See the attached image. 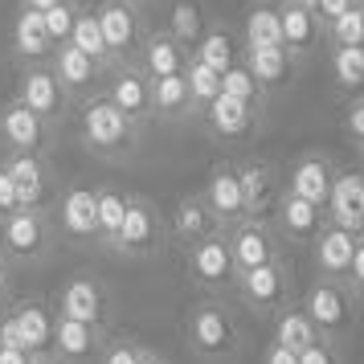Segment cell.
<instances>
[{
    "mask_svg": "<svg viewBox=\"0 0 364 364\" xmlns=\"http://www.w3.org/2000/svg\"><path fill=\"white\" fill-rule=\"evenodd\" d=\"M53 319H58V311L46 299H13L0 311V344L21 348L29 356H50Z\"/></svg>",
    "mask_w": 364,
    "mask_h": 364,
    "instance_id": "4",
    "label": "cell"
},
{
    "mask_svg": "<svg viewBox=\"0 0 364 364\" xmlns=\"http://www.w3.org/2000/svg\"><path fill=\"white\" fill-rule=\"evenodd\" d=\"M205 29H209V17H205V9H200L197 0H176V4H172L164 33L172 37V41H176L184 53H188V58H193V50L200 46Z\"/></svg>",
    "mask_w": 364,
    "mask_h": 364,
    "instance_id": "34",
    "label": "cell"
},
{
    "mask_svg": "<svg viewBox=\"0 0 364 364\" xmlns=\"http://www.w3.org/2000/svg\"><path fill=\"white\" fill-rule=\"evenodd\" d=\"M13 303V282H9V262L0 258V311Z\"/></svg>",
    "mask_w": 364,
    "mask_h": 364,
    "instance_id": "50",
    "label": "cell"
},
{
    "mask_svg": "<svg viewBox=\"0 0 364 364\" xmlns=\"http://www.w3.org/2000/svg\"><path fill=\"white\" fill-rule=\"evenodd\" d=\"M90 9H95V17H99L111 66H132L139 46H144V37H148V17H144V9L132 4V0H99V4H90Z\"/></svg>",
    "mask_w": 364,
    "mask_h": 364,
    "instance_id": "6",
    "label": "cell"
},
{
    "mask_svg": "<svg viewBox=\"0 0 364 364\" xmlns=\"http://www.w3.org/2000/svg\"><path fill=\"white\" fill-rule=\"evenodd\" d=\"M9 213H17V193H13V181H9L4 164H0V221Z\"/></svg>",
    "mask_w": 364,
    "mask_h": 364,
    "instance_id": "48",
    "label": "cell"
},
{
    "mask_svg": "<svg viewBox=\"0 0 364 364\" xmlns=\"http://www.w3.org/2000/svg\"><path fill=\"white\" fill-rule=\"evenodd\" d=\"M53 311L62 319H70V323H86V328L107 331L111 328V315H115V299H111V291H107V282L99 274L82 270V274H70L62 282Z\"/></svg>",
    "mask_w": 364,
    "mask_h": 364,
    "instance_id": "10",
    "label": "cell"
},
{
    "mask_svg": "<svg viewBox=\"0 0 364 364\" xmlns=\"http://www.w3.org/2000/svg\"><path fill=\"white\" fill-rule=\"evenodd\" d=\"M209 213L217 217L221 230H230L237 221H246V205H242V188H237V176H233V164H217L209 176H205V188L197 193Z\"/></svg>",
    "mask_w": 364,
    "mask_h": 364,
    "instance_id": "26",
    "label": "cell"
},
{
    "mask_svg": "<svg viewBox=\"0 0 364 364\" xmlns=\"http://www.w3.org/2000/svg\"><path fill=\"white\" fill-rule=\"evenodd\" d=\"M74 132H78V144L90 156L115 160V164L119 160H132L135 151L144 148V127L132 123L127 115H119L102 95L74 107Z\"/></svg>",
    "mask_w": 364,
    "mask_h": 364,
    "instance_id": "2",
    "label": "cell"
},
{
    "mask_svg": "<svg viewBox=\"0 0 364 364\" xmlns=\"http://www.w3.org/2000/svg\"><path fill=\"white\" fill-rule=\"evenodd\" d=\"M315 340H323L319 331H315V323L303 315V307L299 303H291V307H282L279 315H270V344L287 348V352H303V348H311Z\"/></svg>",
    "mask_w": 364,
    "mask_h": 364,
    "instance_id": "33",
    "label": "cell"
},
{
    "mask_svg": "<svg viewBox=\"0 0 364 364\" xmlns=\"http://www.w3.org/2000/svg\"><path fill=\"white\" fill-rule=\"evenodd\" d=\"M135 66H139V74H144L148 82H156V78L184 74V66H188V53H184L181 46L164 33V29H148L144 46H139V53H135Z\"/></svg>",
    "mask_w": 364,
    "mask_h": 364,
    "instance_id": "28",
    "label": "cell"
},
{
    "mask_svg": "<svg viewBox=\"0 0 364 364\" xmlns=\"http://www.w3.org/2000/svg\"><path fill=\"white\" fill-rule=\"evenodd\" d=\"M274 4H279V25H282V50L299 62H307L323 46V25L303 4H291V0H274Z\"/></svg>",
    "mask_w": 364,
    "mask_h": 364,
    "instance_id": "25",
    "label": "cell"
},
{
    "mask_svg": "<svg viewBox=\"0 0 364 364\" xmlns=\"http://www.w3.org/2000/svg\"><path fill=\"white\" fill-rule=\"evenodd\" d=\"M328 50H364V0H356L340 21H331L323 29Z\"/></svg>",
    "mask_w": 364,
    "mask_h": 364,
    "instance_id": "41",
    "label": "cell"
},
{
    "mask_svg": "<svg viewBox=\"0 0 364 364\" xmlns=\"http://www.w3.org/2000/svg\"><path fill=\"white\" fill-rule=\"evenodd\" d=\"M291 4H303V9H311L315 0H291Z\"/></svg>",
    "mask_w": 364,
    "mask_h": 364,
    "instance_id": "55",
    "label": "cell"
},
{
    "mask_svg": "<svg viewBox=\"0 0 364 364\" xmlns=\"http://www.w3.org/2000/svg\"><path fill=\"white\" fill-rule=\"evenodd\" d=\"M352 4H356V0H315L311 13H315V21H319V25L328 29L331 21H340V17L348 13V9H352Z\"/></svg>",
    "mask_w": 364,
    "mask_h": 364,
    "instance_id": "47",
    "label": "cell"
},
{
    "mask_svg": "<svg viewBox=\"0 0 364 364\" xmlns=\"http://www.w3.org/2000/svg\"><path fill=\"white\" fill-rule=\"evenodd\" d=\"M340 127H344V135L352 144H364V95L348 99L344 115H340Z\"/></svg>",
    "mask_w": 364,
    "mask_h": 364,
    "instance_id": "44",
    "label": "cell"
},
{
    "mask_svg": "<svg viewBox=\"0 0 364 364\" xmlns=\"http://www.w3.org/2000/svg\"><path fill=\"white\" fill-rule=\"evenodd\" d=\"M99 364H139V344L127 336H107Z\"/></svg>",
    "mask_w": 364,
    "mask_h": 364,
    "instance_id": "43",
    "label": "cell"
},
{
    "mask_svg": "<svg viewBox=\"0 0 364 364\" xmlns=\"http://www.w3.org/2000/svg\"><path fill=\"white\" fill-rule=\"evenodd\" d=\"M70 46L78 53H86L90 62L111 70V58H107V41H102V29H99V17L90 4H78V17H74V33H70Z\"/></svg>",
    "mask_w": 364,
    "mask_h": 364,
    "instance_id": "37",
    "label": "cell"
},
{
    "mask_svg": "<svg viewBox=\"0 0 364 364\" xmlns=\"http://www.w3.org/2000/svg\"><path fill=\"white\" fill-rule=\"evenodd\" d=\"M37 356H29V352H21V348H4L0 344V364H33Z\"/></svg>",
    "mask_w": 364,
    "mask_h": 364,
    "instance_id": "51",
    "label": "cell"
},
{
    "mask_svg": "<svg viewBox=\"0 0 364 364\" xmlns=\"http://www.w3.org/2000/svg\"><path fill=\"white\" fill-rule=\"evenodd\" d=\"M168 246V225L164 213L156 209L148 197H127V213H123V230H119L111 254L119 258H135V262H151L160 258Z\"/></svg>",
    "mask_w": 364,
    "mask_h": 364,
    "instance_id": "5",
    "label": "cell"
},
{
    "mask_svg": "<svg viewBox=\"0 0 364 364\" xmlns=\"http://www.w3.org/2000/svg\"><path fill=\"white\" fill-rule=\"evenodd\" d=\"M78 4H82V0H66V4H58V9H50V13H41V21H46V37H50L53 50H58V46H70Z\"/></svg>",
    "mask_w": 364,
    "mask_h": 364,
    "instance_id": "42",
    "label": "cell"
},
{
    "mask_svg": "<svg viewBox=\"0 0 364 364\" xmlns=\"http://www.w3.org/2000/svg\"><path fill=\"white\" fill-rule=\"evenodd\" d=\"M356 242L360 233H348L340 225H328L311 242V258H315V270L319 279H331V282H344L348 279V266H352V254H356Z\"/></svg>",
    "mask_w": 364,
    "mask_h": 364,
    "instance_id": "27",
    "label": "cell"
},
{
    "mask_svg": "<svg viewBox=\"0 0 364 364\" xmlns=\"http://www.w3.org/2000/svg\"><path fill=\"white\" fill-rule=\"evenodd\" d=\"M13 99H17L21 107H29V111H33V115L41 119L53 135H58V127L74 115V99H70L66 90H62V82L53 78L50 62L21 66L17 70V90H13Z\"/></svg>",
    "mask_w": 364,
    "mask_h": 364,
    "instance_id": "7",
    "label": "cell"
},
{
    "mask_svg": "<svg viewBox=\"0 0 364 364\" xmlns=\"http://www.w3.org/2000/svg\"><path fill=\"white\" fill-rule=\"evenodd\" d=\"M132 4H139V9H144V4H151V0H132Z\"/></svg>",
    "mask_w": 364,
    "mask_h": 364,
    "instance_id": "57",
    "label": "cell"
},
{
    "mask_svg": "<svg viewBox=\"0 0 364 364\" xmlns=\"http://www.w3.org/2000/svg\"><path fill=\"white\" fill-rule=\"evenodd\" d=\"M58 4H66V0H21V9H33V13H50Z\"/></svg>",
    "mask_w": 364,
    "mask_h": 364,
    "instance_id": "52",
    "label": "cell"
},
{
    "mask_svg": "<svg viewBox=\"0 0 364 364\" xmlns=\"http://www.w3.org/2000/svg\"><path fill=\"white\" fill-rule=\"evenodd\" d=\"M184 86H188V99H193V115H205L221 99V74H213L209 66H200L193 58L184 66Z\"/></svg>",
    "mask_w": 364,
    "mask_h": 364,
    "instance_id": "40",
    "label": "cell"
},
{
    "mask_svg": "<svg viewBox=\"0 0 364 364\" xmlns=\"http://www.w3.org/2000/svg\"><path fill=\"white\" fill-rule=\"evenodd\" d=\"M164 225H168V246H181V250L221 233L217 217L209 213V205H205L197 193H188V197L176 200V205H172V217H164Z\"/></svg>",
    "mask_w": 364,
    "mask_h": 364,
    "instance_id": "24",
    "label": "cell"
},
{
    "mask_svg": "<svg viewBox=\"0 0 364 364\" xmlns=\"http://www.w3.org/2000/svg\"><path fill=\"white\" fill-rule=\"evenodd\" d=\"M331 181H336V160L328 151H303L291 160V172H287V193L311 200L319 209H328L331 197Z\"/></svg>",
    "mask_w": 364,
    "mask_h": 364,
    "instance_id": "21",
    "label": "cell"
},
{
    "mask_svg": "<svg viewBox=\"0 0 364 364\" xmlns=\"http://www.w3.org/2000/svg\"><path fill=\"white\" fill-rule=\"evenodd\" d=\"M53 250V217L50 209H17L0 221V258L4 262H41Z\"/></svg>",
    "mask_w": 364,
    "mask_h": 364,
    "instance_id": "9",
    "label": "cell"
},
{
    "mask_svg": "<svg viewBox=\"0 0 364 364\" xmlns=\"http://www.w3.org/2000/svg\"><path fill=\"white\" fill-rule=\"evenodd\" d=\"M50 70H53V78L62 82V90L74 99V107H78V102H86V99H95V95H102L107 66L90 62V58H86V53H78L74 46H58V50L50 53Z\"/></svg>",
    "mask_w": 364,
    "mask_h": 364,
    "instance_id": "17",
    "label": "cell"
},
{
    "mask_svg": "<svg viewBox=\"0 0 364 364\" xmlns=\"http://www.w3.org/2000/svg\"><path fill=\"white\" fill-rule=\"evenodd\" d=\"M33 364H58V360H53V356H37Z\"/></svg>",
    "mask_w": 364,
    "mask_h": 364,
    "instance_id": "54",
    "label": "cell"
},
{
    "mask_svg": "<svg viewBox=\"0 0 364 364\" xmlns=\"http://www.w3.org/2000/svg\"><path fill=\"white\" fill-rule=\"evenodd\" d=\"M303 315L315 323V331L331 340V344H344L352 328H356V311H360V303L352 299L344 282H331V279H315L307 291H303Z\"/></svg>",
    "mask_w": 364,
    "mask_h": 364,
    "instance_id": "3",
    "label": "cell"
},
{
    "mask_svg": "<svg viewBox=\"0 0 364 364\" xmlns=\"http://www.w3.org/2000/svg\"><path fill=\"white\" fill-rule=\"evenodd\" d=\"M279 242H295V246H311L319 233L328 230V209H319L311 200L295 197V193H287L282 188L279 200H274V209H270V221H266Z\"/></svg>",
    "mask_w": 364,
    "mask_h": 364,
    "instance_id": "12",
    "label": "cell"
},
{
    "mask_svg": "<svg viewBox=\"0 0 364 364\" xmlns=\"http://www.w3.org/2000/svg\"><path fill=\"white\" fill-rule=\"evenodd\" d=\"M262 364H299V356L295 352H287V348H279V344H266Z\"/></svg>",
    "mask_w": 364,
    "mask_h": 364,
    "instance_id": "49",
    "label": "cell"
},
{
    "mask_svg": "<svg viewBox=\"0 0 364 364\" xmlns=\"http://www.w3.org/2000/svg\"><path fill=\"white\" fill-rule=\"evenodd\" d=\"M107 331L86 328V323H70V319H53V340H50V356L58 364H99Z\"/></svg>",
    "mask_w": 364,
    "mask_h": 364,
    "instance_id": "22",
    "label": "cell"
},
{
    "mask_svg": "<svg viewBox=\"0 0 364 364\" xmlns=\"http://www.w3.org/2000/svg\"><path fill=\"white\" fill-rule=\"evenodd\" d=\"M299 364H344V352H340V344H331V340H315L311 348L299 352Z\"/></svg>",
    "mask_w": 364,
    "mask_h": 364,
    "instance_id": "45",
    "label": "cell"
},
{
    "mask_svg": "<svg viewBox=\"0 0 364 364\" xmlns=\"http://www.w3.org/2000/svg\"><path fill=\"white\" fill-rule=\"evenodd\" d=\"M139 364H168V360L156 352V348H144V344H139Z\"/></svg>",
    "mask_w": 364,
    "mask_h": 364,
    "instance_id": "53",
    "label": "cell"
},
{
    "mask_svg": "<svg viewBox=\"0 0 364 364\" xmlns=\"http://www.w3.org/2000/svg\"><path fill=\"white\" fill-rule=\"evenodd\" d=\"M102 99L115 107L119 115H127L132 123L148 127L151 123V82L139 74V66H111L102 78Z\"/></svg>",
    "mask_w": 364,
    "mask_h": 364,
    "instance_id": "16",
    "label": "cell"
},
{
    "mask_svg": "<svg viewBox=\"0 0 364 364\" xmlns=\"http://www.w3.org/2000/svg\"><path fill=\"white\" fill-rule=\"evenodd\" d=\"M181 340L205 364H230L246 352V336L225 299H197L181 319Z\"/></svg>",
    "mask_w": 364,
    "mask_h": 364,
    "instance_id": "1",
    "label": "cell"
},
{
    "mask_svg": "<svg viewBox=\"0 0 364 364\" xmlns=\"http://www.w3.org/2000/svg\"><path fill=\"white\" fill-rule=\"evenodd\" d=\"M9 50L17 58L21 66H33V62H50V37H46V21L41 13L33 9H17V17H13V29H9Z\"/></svg>",
    "mask_w": 364,
    "mask_h": 364,
    "instance_id": "30",
    "label": "cell"
},
{
    "mask_svg": "<svg viewBox=\"0 0 364 364\" xmlns=\"http://www.w3.org/2000/svg\"><path fill=\"white\" fill-rule=\"evenodd\" d=\"M242 50H270L282 46V25H279V4L274 0H254L242 13Z\"/></svg>",
    "mask_w": 364,
    "mask_h": 364,
    "instance_id": "31",
    "label": "cell"
},
{
    "mask_svg": "<svg viewBox=\"0 0 364 364\" xmlns=\"http://www.w3.org/2000/svg\"><path fill=\"white\" fill-rule=\"evenodd\" d=\"M331 58V82L340 95L356 99L364 95V50H328Z\"/></svg>",
    "mask_w": 364,
    "mask_h": 364,
    "instance_id": "38",
    "label": "cell"
},
{
    "mask_svg": "<svg viewBox=\"0 0 364 364\" xmlns=\"http://www.w3.org/2000/svg\"><path fill=\"white\" fill-rule=\"evenodd\" d=\"M193 62L209 66L213 74H225V70H233L237 62H242V41H237L221 21H209V29H205V37H200V46L193 50Z\"/></svg>",
    "mask_w": 364,
    "mask_h": 364,
    "instance_id": "32",
    "label": "cell"
},
{
    "mask_svg": "<svg viewBox=\"0 0 364 364\" xmlns=\"http://www.w3.org/2000/svg\"><path fill=\"white\" fill-rule=\"evenodd\" d=\"M344 287L352 291L356 303H364V233H360V242H356V254H352V266H348Z\"/></svg>",
    "mask_w": 364,
    "mask_h": 364,
    "instance_id": "46",
    "label": "cell"
},
{
    "mask_svg": "<svg viewBox=\"0 0 364 364\" xmlns=\"http://www.w3.org/2000/svg\"><path fill=\"white\" fill-rule=\"evenodd\" d=\"M225 246H230V258H233V270L246 274V270H258V266H270V262H282V246L274 230L266 221H237L225 230Z\"/></svg>",
    "mask_w": 364,
    "mask_h": 364,
    "instance_id": "13",
    "label": "cell"
},
{
    "mask_svg": "<svg viewBox=\"0 0 364 364\" xmlns=\"http://www.w3.org/2000/svg\"><path fill=\"white\" fill-rule=\"evenodd\" d=\"M123 213H127V193L115 184L95 188V217H99V246L111 250L119 230H123Z\"/></svg>",
    "mask_w": 364,
    "mask_h": 364,
    "instance_id": "36",
    "label": "cell"
},
{
    "mask_svg": "<svg viewBox=\"0 0 364 364\" xmlns=\"http://www.w3.org/2000/svg\"><path fill=\"white\" fill-rule=\"evenodd\" d=\"M233 295L254 315H279L282 307L295 303V274L287 262L258 266V270H246L233 279Z\"/></svg>",
    "mask_w": 364,
    "mask_h": 364,
    "instance_id": "11",
    "label": "cell"
},
{
    "mask_svg": "<svg viewBox=\"0 0 364 364\" xmlns=\"http://www.w3.org/2000/svg\"><path fill=\"white\" fill-rule=\"evenodd\" d=\"M53 233H62L74 246H99V217H95V188L74 184L53 205Z\"/></svg>",
    "mask_w": 364,
    "mask_h": 364,
    "instance_id": "15",
    "label": "cell"
},
{
    "mask_svg": "<svg viewBox=\"0 0 364 364\" xmlns=\"http://www.w3.org/2000/svg\"><path fill=\"white\" fill-rule=\"evenodd\" d=\"M4 172L13 181V193H17V209H46V197L53 188L50 176V160L46 156H21V151H4Z\"/></svg>",
    "mask_w": 364,
    "mask_h": 364,
    "instance_id": "19",
    "label": "cell"
},
{
    "mask_svg": "<svg viewBox=\"0 0 364 364\" xmlns=\"http://www.w3.org/2000/svg\"><path fill=\"white\" fill-rule=\"evenodd\" d=\"M242 66L250 70V78L258 82V90H262L266 99L291 90V86L299 82V74H303V62L291 58L282 46H270V50H242Z\"/></svg>",
    "mask_w": 364,
    "mask_h": 364,
    "instance_id": "20",
    "label": "cell"
},
{
    "mask_svg": "<svg viewBox=\"0 0 364 364\" xmlns=\"http://www.w3.org/2000/svg\"><path fill=\"white\" fill-rule=\"evenodd\" d=\"M356 151H360V172H364V144H356Z\"/></svg>",
    "mask_w": 364,
    "mask_h": 364,
    "instance_id": "56",
    "label": "cell"
},
{
    "mask_svg": "<svg viewBox=\"0 0 364 364\" xmlns=\"http://www.w3.org/2000/svg\"><path fill=\"white\" fill-rule=\"evenodd\" d=\"M221 99L237 102V107H246V111H254V115H262L266 111V95L258 90V82L250 78V70L242 66V62L221 74Z\"/></svg>",
    "mask_w": 364,
    "mask_h": 364,
    "instance_id": "39",
    "label": "cell"
},
{
    "mask_svg": "<svg viewBox=\"0 0 364 364\" xmlns=\"http://www.w3.org/2000/svg\"><path fill=\"white\" fill-rule=\"evenodd\" d=\"M258 123H262V115H254V111H246L230 99H217L205 111V132L217 144H246V139L258 135Z\"/></svg>",
    "mask_w": 364,
    "mask_h": 364,
    "instance_id": "29",
    "label": "cell"
},
{
    "mask_svg": "<svg viewBox=\"0 0 364 364\" xmlns=\"http://www.w3.org/2000/svg\"><path fill=\"white\" fill-rule=\"evenodd\" d=\"M0 144H4V151H21V156H50L53 132L29 107H21L9 95V99L0 102Z\"/></svg>",
    "mask_w": 364,
    "mask_h": 364,
    "instance_id": "14",
    "label": "cell"
},
{
    "mask_svg": "<svg viewBox=\"0 0 364 364\" xmlns=\"http://www.w3.org/2000/svg\"><path fill=\"white\" fill-rule=\"evenodd\" d=\"M328 221L348 233H364V172L360 168H336L328 197Z\"/></svg>",
    "mask_w": 364,
    "mask_h": 364,
    "instance_id": "23",
    "label": "cell"
},
{
    "mask_svg": "<svg viewBox=\"0 0 364 364\" xmlns=\"http://www.w3.org/2000/svg\"><path fill=\"white\" fill-rule=\"evenodd\" d=\"M233 176H237V188H242V205H246V217L254 221H266L274 200L282 193L279 168L270 160H237L233 164Z\"/></svg>",
    "mask_w": 364,
    "mask_h": 364,
    "instance_id": "18",
    "label": "cell"
},
{
    "mask_svg": "<svg viewBox=\"0 0 364 364\" xmlns=\"http://www.w3.org/2000/svg\"><path fill=\"white\" fill-rule=\"evenodd\" d=\"M193 115V99H188V86L184 74L172 78H156L151 82V119H168V123H181Z\"/></svg>",
    "mask_w": 364,
    "mask_h": 364,
    "instance_id": "35",
    "label": "cell"
},
{
    "mask_svg": "<svg viewBox=\"0 0 364 364\" xmlns=\"http://www.w3.org/2000/svg\"><path fill=\"white\" fill-rule=\"evenodd\" d=\"M184 258V282L200 291V299H221L225 291H233V279H237V270H233V258H230V246H225V230L213 233V237H205L197 246L181 250Z\"/></svg>",
    "mask_w": 364,
    "mask_h": 364,
    "instance_id": "8",
    "label": "cell"
}]
</instances>
